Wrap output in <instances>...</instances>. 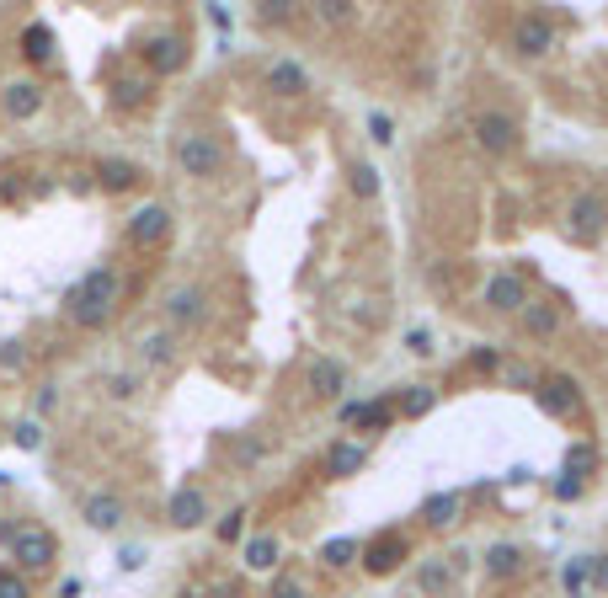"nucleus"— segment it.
<instances>
[{"label": "nucleus", "instance_id": "42", "mask_svg": "<svg viewBox=\"0 0 608 598\" xmlns=\"http://www.w3.org/2000/svg\"><path fill=\"white\" fill-rule=\"evenodd\" d=\"M347 16H353V5H342V0L320 5V21H331V27H336V21H347Z\"/></svg>", "mask_w": 608, "mask_h": 598}, {"label": "nucleus", "instance_id": "8", "mask_svg": "<svg viewBox=\"0 0 608 598\" xmlns=\"http://www.w3.org/2000/svg\"><path fill=\"white\" fill-rule=\"evenodd\" d=\"M486 305L502 310V315H523V305H529V283H523L518 273H497V278L486 283Z\"/></svg>", "mask_w": 608, "mask_h": 598}, {"label": "nucleus", "instance_id": "29", "mask_svg": "<svg viewBox=\"0 0 608 598\" xmlns=\"http://www.w3.org/2000/svg\"><path fill=\"white\" fill-rule=\"evenodd\" d=\"M561 583H566V594H572V598H582L588 588H593V556H588V561H566Z\"/></svg>", "mask_w": 608, "mask_h": 598}, {"label": "nucleus", "instance_id": "45", "mask_svg": "<svg viewBox=\"0 0 608 598\" xmlns=\"http://www.w3.org/2000/svg\"><path fill=\"white\" fill-rule=\"evenodd\" d=\"M59 598H80V578H64V583H59Z\"/></svg>", "mask_w": 608, "mask_h": 598}, {"label": "nucleus", "instance_id": "40", "mask_svg": "<svg viewBox=\"0 0 608 598\" xmlns=\"http://www.w3.org/2000/svg\"><path fill=\"white\" fill-rule=\"evenodd\" d=\"M470 369H481V374H491V369H502V353H497V348H481V353L470 358Z\"/></svg>", "mask_w": 608, "mask_h": 598}, {"label": "nucleus", "instance_id": "46", "mask_svg": "<svg viewBox=\"0 0 608 598\" xmlns=\"http://www.w3.org/2000/svg\"><path fill=\"white\" fill-rule=\"evenodd\" d=\"M219 598H240V594H235V588H219Z\"/></svg>", "mask_w": 608, "mask_h": 598}, {"label": "nucleus", "instance_id": "3", "mask_svg": "<svg viewBox=\"0 0 608 598\" xmlns=\"http://www.w3.org/2000/svg\"><path fill=\"white\" fill-rule=\"evenodd\" d=\"M518 139H523V134H518V123H513L507 112H481V118H475V144H481L486 155H513Z\"/></svg>", "mask_w": 608, "mask_h": 598}, {"label": "nucleus", "instance_id": "4", "mask_svg": "<svg viewBox=\"0 0 608 598\" xmlns=\"http://www.w3.org/2000/svg\"><path fill=\"white\" fill-rule=\"evenodd\" d=\"M534 401H539V412H545V417H572V412L582 406V390H577V380H572V374H550V380H539V385H534Z\"/></svg>", "mask_w": 608, "mask_h": 598}, {"label": "nucleus", "instance_id": "11", "mask_svg": "<svg viewBox=\"0 0 608 598\" xmlns=\"http://www.w3.org/2000/svg\"><path fill=\"white\" fill-rule=\"evenodd\" d=\"M166 230H171V209H166V203H144V209L128 219V241H134V246H155V241H166Z\"/></svg>", "mask_w": 608, "mask_h": 598}, {"label": "nucleus", "instance_id": "44", "mask_svg": "<svg viewBox=\"0 0 608 598\" xmlns=\"http://www.w3.org/2000/svg\"><path fill=\"white\" fill-rule=\"evenodd\" d=\"M112 396H118V401L134 396V380H128V374H112Z\"/></svg>", "mask_w": 608, "mask_h": 598}, {"label": "nucleus", "instance_id": "37", "mask_svg": "<svg viewBox=\"0 0 608 598\" xmlns=\"http://www.w3.org/2000/svg\"><path fill=\"white\" fill-rule=\"evenodd\" d=\"M593 465H598L593 449H572V455H566V471H572V476H582V471H593Z\"/></svg>", "mask_w": 608, "mask_h": 598}, {"label": "nucleus", "instance_id": "20", "mask_svg": "<svg viewBox=\"0 0 608 598\" xmlns=\"http://www.w3.org/2000/svg\"><path fill=\"white\" fill-rule=\"evenodd\" d=\"M523 332H529V337H555V332H561V310L545 305V299H529V305H523Z\"/></svg>", "mask_w": 608, "mask_h": 598}, {"label": "nucleus", "instance_id": "39", "mask_svg": "<svg viewBox=\"0 0 608 598\" xmlns=\"http://www.w3.org/2000/svg\"><path fill=\"white\" fill-rule=\"evenodd\" d=\"M406 348H411V353H433V332H427V326H411V332H406Z\"/></svg>", "mask_w": 608, "mask_h": 598}, {"label": "nucleus", "instance_id": "28", "mask_svg": "<svg viewBox=\"0 0 608 598\" xmlns=\"http://www.w3.org/2000/svg\"><path fill=\"white\" fill-rule=\"evenodd\" d=\"M433 406H438V390H433V385H411V390L401 396V412H406V417H427Z\"/></svg>", "mask_w": 608, "mask_h": 598}, {"label": "nucleus", "instance_id": "35", "mask_svg": "<svg viewBox=\"0 0 608 598\" xmlns=\"http://www.w3.org/2000/svg\"><path fill=\"white\" fill-rule=\"evenodd\" d=\"M555 497H561V503H577V497H582V476L561 471V481H555Z\"/></svg>", "mask_w": 608, "mask_h": 598}, {"label": "nucleus", "instance_id": "7", "mask_svg": "<svg viewBox=\"0 0 608 598\" xmlns=\"http://www.w3.org/2000/svg\"><path fill=\"white\" fill-rule=\"evenodd\" d=\"M144 64H150V75H176V70L187 64V37H182V32L150 37V43H144Z\"/></svg>", "mask_w": 608, "mask_h": 598}, {"label": "nucleus", "instance_id": "17", "mask_svg": "<svg viewBox=\"0 0 608 598\" xmlns=\"http://www.w3.org/2000/svg\"><path fill=\"white\" fill-rule=\"evenodd\" d=\"M80 513H85V524H91L96 535H112V529L123 524V503H118L112 492H96V497H85V508H80Z\"/></svg>", "mask_w": 608, "mask_h": 598}, {"label": "nucleus", "instance_id": "1", "mask_svg": "<svg viewBox=\"0 0 608 598\" xmlns=\"http://www.w3.org/2000/svg\"><path fill=\"white\" fill-rule=\"evenodd\" d=\"M118 273L112 267H91L69 294H64V310H69V321L75 326H101L107 315H112V305H118Z\"/></svg>", "mask_w": 608, "mask_h": 598}, {"label": "nucleus", "instance_id": "19", "mask_svg": "<svg viewBox=\"0 0 608 598\" xmlns=\"http://www.w3.org/2000/svg\"><path fill=\"white\" fill-rule=\"evenodd\" d=\"M342 385H347V369H342L336 358H315V364H310V390H315V396L331 401V396H342Z\"/></svg>", "mask_w": 608, "mask_h": 598}, {"label": "nucleus", "instance_id": "16", "mask_svg": "<svg viewBox=\"0 0 608 598\" xmlns=\"http://www.w3.org/2000/svg\"><path fill=\"white\" fill-rule=\"evenodd\" d=\"M203 513H208V503H203V492H198V487H182V492L171 497V508H166V519H171L176 529H198V524H203Z\"/></svg>", "mask_w": 608, "mask_h": 598}, {"label": "nucleus", "instance_id": "31", "mask_svg": "<svg viewBox=\"0 0 608 598\" xmlns=\"http://www.w3.org/2000/svg\"><path fill=\"white\" fill-rule=\"evenodd\" d=\"M139 348H144V358H150V364H171V358H176V342H171V332H150Z\"/></svg>", "mask_w": 608, "mask_h": 598}, {"label": "nucleus", "instance_id": "25", "mask_svg": "<svg viewBox=\"0 0 608 598\" xmlns=\"http://www.w3.org/2000/svg\"><path fill=\"white\" fill-rule=\"evenodd\" d=\"M358 556H363V545H358L353 535H342V540H326V545H320V561H326L331 572H342V567H353Z\"/></svg>", "mask_w": 608, "mask_h": 598}, {"label": "nucleus", "instance_id": "30", "mask_svg": "<svg viewBox=\"0 0 608 598\" xmlns=\"http://www.w3.org/2000/svg\"><path fill=\"white\" fill-rule=\"evenodd\" d=\"M347 176H353V193H358V198H379V171H374L369 160H353Z\"/></svg>", "mask_w": 608, "mask_h": 598}, {"label": "nucleus", "instance_id": "22", "mask_svg": "<svg viewBox=\"0 0 608 598\" xmlns=\"http://www.w3.org/2000/svg\"><path fill=\"white\" fill-rule=\"evenodd\" d=\"M101 187L107 193H128V187H139V166L134 160H101Z\"/></svg>", "mask_w": 608, "mask_h": 598}, {"label": "nucleus", "instance_id": "24", "mask_svg": "<svg viewBox=\"0 0 608 598\" xmlns=\"http://www.w3.org/2000/svg\"><path fill=\"white\" fill-rule=\"evenodd\" d=\"M278 556H283V551H278V540H272V535H256V540L246 545V556H240V561H246L251 572H272V567H278Z\"/></svg>", "mask_w": 608, "mask_h": 598}, {"label": "nucleus", "instance_id": "27", "mask_svg": "<svg viewBox=\"0 0 608 598\" xmlns=\"http://www.w3.org/2000/svg\"><path fill=\"white\" fill-rule=\"evenodd\" d=\"M144 96H150V75H118L112 80V102L118 107H139Z\"/></svg>", "mask_w": 608, "mask_h": 598}, {"label": "nucleus", "instance_id": "32", "mask_svg": "<svg viewBox=\"0 0 608 598\" xmlns=\"http://www.w3.org/2000/svg\"><path fill=\"white\" fill-rule=\"evenodd\" d=\"M358 422H363V428H374V433H379V428H390V422H395V401H390V396H385V401H369Z\"/></svg>", "mask_w": 608, "mask_h": 598}, {"label": "nucleus", "instance_id": "13", "mask_svg": "<svg viewBox=\"0 0 608 598\" xmlns=\"http://www.w3.org/2000/svg\"><path fill=\"white\" fill-rule=\"evenodd\" d=\"M0 102H5V112L21 123V118H37V107H43V86L37 80H11L5 91H0Z\"/></svg>", "mask_w": 608, "mask_h": 598}, {"label": "nucleus", "instance_id": "23", "mask_svg": "<svg viewBox=\"0 0 608 598\" xmlns=\"http://www.w3.org/2000/svg\"><path fill=\"white\" fill-rule=\"evenodd\" d=\"M422 519H427L433 529L454 524V519H459V492H433V497L422 503Z\"/></svg>", "mask_w": 608, "mask_h": 598}, {"label": "nucleus", "instance_id": "6", "mask_svg": "<svg viewBox=\"0 0 608 598\" xmlns=\"http://www.w3.org/2000/svg\"><path fill=\"white\" fill-rule=\"evenodd\" d=\"M513 48L523 53V59H539V53H550L555 48V21L550 16H518V27H513Z\"/></svg>", "mask_w": 608, "mask_h": 598}, {"label": "nucleus", "instance_id": "15", "mask_svg": "<svg viewBox=\"0 0 608 598\" xmlns=\"http://www.w3.org/2000/svg\"><path fill=\"white\" fill-rule=\"evenodd\" d=\"M267 91H278V96H304V91H310L304 64H299V59H278V64L267 70Z\"/></svg>", "mask_w": 608, "mask_h": 598}, {"label": "nucleus", "instance_id": "10", "mask_svg": "<svg viewBox=\"0 0 608 598\" xmlns=\"http://www.w3.org/2000/svg\"><path fill=\"white\" fill-rule=\"evenodd\" d=\"M566 219H572V230H577L582 241H598V235L608 230V203L598 198V193H582V198L572 203V214H566Z\"/></svg>", "mask_w": 608, "mask_h": 598}, {"label": "nucleus", "instance_id": "38", "mask_svg": "<svg viewBox=\"0 0 608 598\" xmlns=\"http://www.w3.org/2000/svg\"><path fill=\"white\" fill-rule=\"evenodd\" d=\"M0 598H27V578H16V572H0Z\"/></svg>", "mask_w": 608, "mask_h": 598}, {"label": "nucleus", "instance_id": "41", "mask_svg": "<svg viewBox=\"0 0 608 598\" xmlns=\"http://www.w3.org/2000/svg\"><path fill=\"white\" fill-rule=\"evenodd\" d=\"M369 128H374V139H379V144H390V139H395V123H390L385 112H374V118H369Z\"/></svg>", "mask_w": 608, "mask_h": 598}, {"label": "nucleus", "instance_id": "14", "mask_svg": "<svg viewBox=\"0 0 608 598\" xmlns=\"http://www.w3.org/2000/svg\"><path fill=\"white\" fill-rule=\"evenodd\" d=\"M369 465V449L363 444H347V438H336V444H326V476H358Z\"/></svg>", "mask_w": 608, "mask_h": 598}, {"label": "nucleus", "instance_id": "2", "mask_svg": "<svg viewBox=\"0 0 608 598\" xmlns=\"http://www.w3.org/2000/svg\"><path fill=\"white\" fill-rule=\"evenodd\" d=\"M176 166L187 176H219L224 171V144L214 134H182L176 139Z\"/></svg>", "mask_w": 608, "mask_h": 598}, {"label": "nucleus", "instance_id": "5", "mask_svg": "<svg viewBox=\"0 0 608 598\" xmlns=\"http://www.w3.org/2000/svg\"><path fill=\"white\" fill-rule=\"evenodd\" d=\"M11 556H16L21 567H32V572H37V567H48V561L59 556V540H53L48 529L27 524V529H16V535H11Z\"/></svg>", "mask_w": 608, "mask_h": 598}, {"label": "nucleus", "instance_id": "12", "mask_svg": "<svg viewBox=\"0 0 608 598\" xmlns=\"http://www.w3.org/2000/svg\"><path fill=\"white\" fill-rule=\"evenodd\" d=\"M411 588L427 598H443L454 588V556H433V561H422L417 572H411Z\"/></svg>", "mask_w": 608, "mask_h": 598}, {"label": "nucleus", "instance_id": "36", "mask_svg": "<svg viewBox=\"0 0 608 598\" xmlns=\"http://www.w3.org/2000/svg\"><path fill=\"white\" fill-rule=\"evenodd\" d=\"M267 598H304V583L283 572V578H272V594H267Z\"/></svg>", "mask_w": 608, "mask_h": 598}, {"label": "nucleus", "instance_id": "33", "mask_svg": "<svg viewBox=\"0 0 608 598\" xmlns=\"http://www.w3.org/2000/svg\"><path fill=\"white\" fill-rule=\"evenodd\" d=\"M240 529H246V508H230V513L219 519V529H214V535H219L224 545H235V540H240Z\"/></svg>", "mask_w": 608, "mask_h": 598}, {"label": "nucleus", "instance_id": "18", "mask_svg": "<svg viewBox=\"0 0 608 598\" xmlns=\"http://www.w3.org/2000/svg\"><path fill=\"white\" fill-rule=\"evenodd\" d=\"M166 310H171V321H176V326H198V321H203V310H208V299H203V289H192V283H187V289H176V294L166 299Z\"/></svg>", "mask_w": 608, "mask_h": 598}, {"label": "nucleus", "instance_id": "34", "mask_svg": "<svg viewBox=\"0 0 608 598\" xmlns=\"http://www.w3.org/2000/svg\"><path fill=\"white\" fill-rule=\"evenodd\" d=\"M11 438H16V449H37V444H43V428H37V422H16Z\"/></svg>", "mask_w": 608, "mask_h": 598}, {"label": "nucleus", "instance_id": "9", "mask_svg": "<svg viewBox=\"0 0 608 598\" xmlns=\"http://www.w3.org/2000/svg\"><path fill=\"white\" fill-rule=\"evenodd\" d=\"M411 551H406V540L401 535H379V540H369V551H363V567H369V578H390V572H401V561H406Z\"/></svg>", "mask_w": 608, "mask_h": 598}, {"label": "nucleus", "instance_id": "21", "mask_svg": "<svg viewBox=\"0 0 608 598\" xmlns=\"http://www.w3.org/2000/svg\"><path fill=\"white\" fill-rule=\"evenodd\" d=\"M21 53H27L32 64H48V59H53V32H48V21H27V32H21Z\"/></svg>", "mask_w": 608, "mask_h": 598}, {"label": "nucleus", "instance_id": "26", "mask_svg": "<svg viewBox=\"0 0 608 598\" xmlns=\"http://www.w3.org/2000/svg\"><path fill=\"white\" fill-rule=\"evenodd\" d=\"M486 572L491 578H518L523 572V551L518 545H491L486 551Z\"/></svg>", "mask_w": 608, "mask_h": 598}, {"label": "nucleus", "instance_id": "47", "mask_svg": "<svg viewBox=\"0 0 608 598\" xmlns=\"http://www.w3.org/2000/svg\"><path fill=\"white\" fill-rule=\"evenodd\" d=\"M176 598H192V594H176Z\"/></svg>", "mask_w": 608, "mask_h": 598}, {"label": "nucleus", "instance_id": "43", "mask_svg": "<svg viewBox=\"0 0 608 598\" xmlns=\"http://www.w3.org/2000/svg\"><path fill=\"white\" fill-rule=\"evenodd\" d=\"M593 588L608 594V551H604V556H593Z\"/></svg>", "mask_w": 608, "mask_h": 598}]
</instances>
